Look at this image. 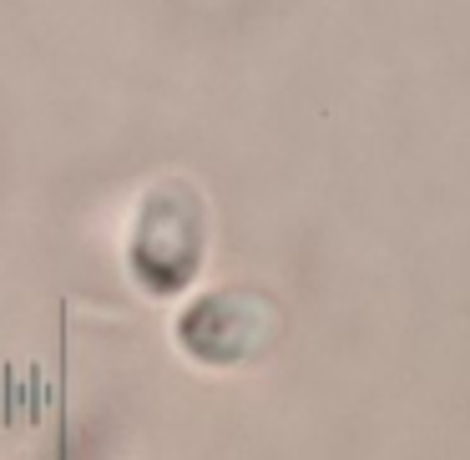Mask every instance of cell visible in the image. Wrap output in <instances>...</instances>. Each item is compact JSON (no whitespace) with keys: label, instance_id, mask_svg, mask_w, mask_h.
I'll use <instances>...</instances> for the list:
<instances>
[{"label":"cell","instance_id":"6da1fadb","mask_svg":"<svg viewBox=\"0 0 470 460\" xmlns=\"http://www.w3.org/2000/svg\"><path fill=\"white\" fill-rule=\"evenodd\" d=\"M203 263V208L187 187H157L147 197L137 238H131V268L152 294H177L193 284Z\"/></svg>","mask_w":470,"mask_h":460},{"label":"cell","instance_id":"7a4b0ae2","mask_svg":"<svg viewBox=\"0 0 470 460\" xmlns=\"http://www.w3.org/2000/svg\"><path fill=\"white\" fill-rule=\"evenodd\" d=\"M278 329V314L268 298L243 294V288H223V294L197 298L193 308L183 314L177 334H183L187 354L203 364H243L253 354L268 350Z\"/></svg>","mask_w":470,"mask_h":460}]
</instances>
